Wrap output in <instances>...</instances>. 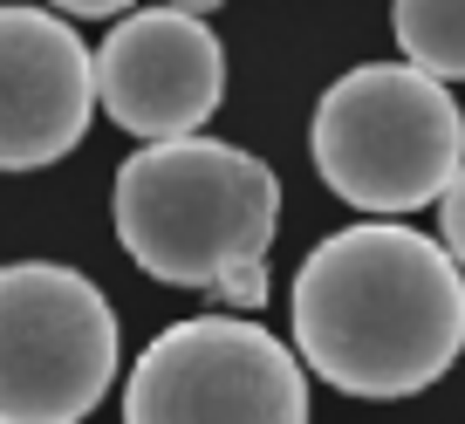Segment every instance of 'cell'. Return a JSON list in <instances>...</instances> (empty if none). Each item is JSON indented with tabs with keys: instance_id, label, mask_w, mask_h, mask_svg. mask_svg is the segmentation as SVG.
Segmentation results:
<instances>
[{
	"instance_id": "6da1fadb",
	"label": "cell",
	"mask_w": 465,
	"mask_h": 424,
	"mask_svg": "<svg viewBox=\"0 0 465 424\" xmlns=\"http://www.w3.org/2000/svg\"><path fill=\"white\" fill-rule=\"evenodd\" d=\"M294 350L349 397H418L465 356V267L404 220L329 233L294 274Z\"/></svg>"
},
{
	"instance_id": "7a4b0ae2",
	"label": "cell",
	"mask_w": 465,
	"mask_h": 424,
	"mask_svg": "<svg viewBox=\"0 0 465 424\" xmlns=\"http://www.w3.org/2000/svg\"><path fill=\"white\" fill-rule=\"evenodd\" d=\"M116 240L151 281L213 288L232 308L267 301V247L281 226V178L219 137H164L116 172Z\"/></svg>"
},
{
	"instance_id": "3957f363",
	"label": "cell",
	"mask_w": 465,
	"mask_h": 424,
	"mask_svg": "<svg viewBox=\"0 0 465 424\" xmlns=\"http://www.w3.org/2000/svg\"><path fill=\"white\" fill-rule=\"evenodd\" d=\"M308 158L356 212H418L465 164V110L411 62H363L322 89Z\"/></svg>"
},
{
	"instance_id": "277c9868",
	"label": "cell",
	"mask_w": 465,
	"mask_h": 424,
	"mask_svg": "<svg viewBox=\"0 0 465 424\" xmlns=\"http://www.w3.org/2000/svg\"><path fill=\"white\" fill-rule=\"evenodd\" d=\"M116 383V308L62 261L0 267V424H83Z\"/></svg>"
},
{
	"instance_id": "5b68a950",
	"label": "cell",
	"mask_w": 465,
	"mask_h": 424,
	"mask_svg": "<svg viewBox=\"0 0 465 424\" xmlns=\"http://www.w3.org/2000/svg\"><path fill=\"white\" fill-rule=\"evenodd\" d=\"M124 424H308V377L261 322L199 315L151 336L124 383Z\"/></svg>"
},
{
	"instance_id": "8992f818",
	"label": "cell",
	"mask_w": 465,
	"mask_h": 424,
	"mask_svg": "<svg viewBox=\"0 0 465 424\" xmlns=\"http://www.w3.org/2000/svg\"><path fill=\"white\" fill-rule=\"evenodd\" d=\"M226 96V48L199 15L144 7L110 28L96 48V103L116 131L164 144V137L205 131V117Z\"/></svg>"
},
{
	"instance_id": "52a82bcc",
	"label": "cell",
	"mask_w": 465,
	"mask_h": 424,
	"mask_svg": "<svg viewBox=\"0 0 465 424\" xmlns=\"http://www.w3.org/2000/svg\"><path fill=\"white\" fill-rule=\"evenodd\" d=\"M96 110V55L42 7H0V172L69 158Z\"/></svg>"
},
{
	"instance_id": "ba28073f",
	"label": "cell",
	"mask_w": 465,
	"mask_h": 424,
	"mask_svg": "<svg viewBox=\"0 0 465 424\" xmlns=\"http://www.w3.org/2000/svg\"><path fill=\"white\" fill-rule=\"evenodd\" d=\"M391 35L411 69L465 83V0H391Z\"/></svg>"
},
{
	"instance_id": "9c48e42d",
	"label": "cell",
	"mask_w": 465,
	"mask_h": 424,
	"mask_svg": "<svg viewBox=\"0 0 465 424\" xmlns=\"http://www.w3.org/2000/svg\"><path fill=\"white\" fill-rule=\"evenodd\" d=\"M438 226H445V253L465 267V164L451 172V185L438 192Z\"/></svg>"
},
{
	"instance_id": "30bf717a",
	"label": "cell",
	"mask_w": 465,
	"mask_h": 424,
	"mask_svg": "<svg viewBox=\"0 0 465 424\" xmlns=\"http://www.w3.org/2000/svg\"><path fill=\"white\" fill-rule=\"evenodd\" d=\"M55 7L62 15H89V21L96 15H131V0H55Z\"/></svg>"
},
{
	"instance_id": "8fae6325",
	"label": "cell",
	"mask_w": 465,
	"mask_h": 424,
	"mask_svg": "<svg viewBox=\"0 0 465 424\" xmlns=\"http://www.w3.org/2000/svg\"><path fill=\"white\" fill-rule=\"evenodd\" d=\"M172 7H178V15H199V21H205L213 7H226V0H172Z\"/></svg>"
}]
</instances>
